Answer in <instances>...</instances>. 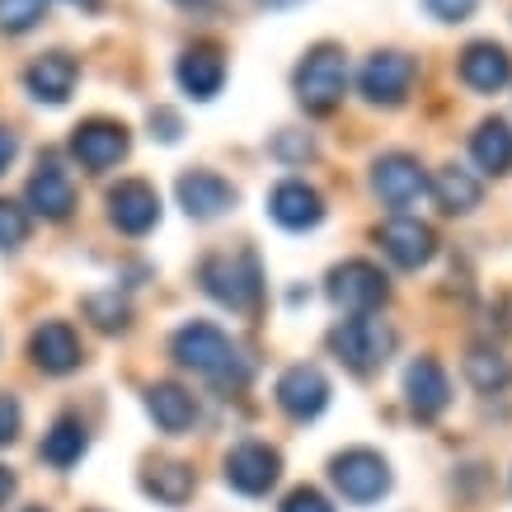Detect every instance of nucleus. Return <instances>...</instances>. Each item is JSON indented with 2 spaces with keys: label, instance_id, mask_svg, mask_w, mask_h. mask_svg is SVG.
<instances>
[{
  "label": "nucleus",
  "instance_id": "nucleus-22",
  "mask_svg": "<svg viewBox=\"0 0 512 512\" xmlns=\"http://www.w3.org/2000/svg\"><path fill=\"white\" fill-rule=\"evenodd\" d=\"M221 80H226V57H221L217 47H188L184 57H179V85H184L193 99H212L221 90Z\"/></svg>",
  "mask_w": 512,
  "mask_h": 512
},
{
  "label": "nucleus",
  "instance_id": "nucleus-34",
  "mask_svg": "<svg viewBox=\"0 0 512 512\" xmlns=\"http://www.w3.org/2000/svg\"><path fill=\"white\" fill-rule=\"evenodd\" d=\"M273 151H278L282 160H311V156H315V141H311V137H306V141H296L292 132H282V137L273 141Z\"/></svg>",
  "mask_w": 512,
  "mask_h": 512
},
{
  "label": "nucleus",
  "instance_id": "nucleus-31",
  "mask_svg": "<svg viewBox=\"0 0 512 512\" xmlns=\"http://www.w3.org/2000/svg\"><path fill=\"white\" fill-rule=\"evenodd\" d=\"M278 512H334V503H329L320 489H311V484H301V489H292V494L282 498Z\"/></svg>",
  "mask_w": 512,
  "mask_h": 512
},
{
  "label": "nucleus",
  "instance_id": "nucleus-23",
  "mask_svg": "<svg viewBox=\"0 0 512 512\" xmlns=\"http://www.w3.org/2000/svg\"><path fill=\"white\" fill-rule=\"evenodd\" d=\"M470 156L484 174H512V127L503 118H484L470 137Z\"/></svg>",
  "mask_w": 512,
  "mask_h": 512
},
{
  "label": "nucleus",
  "instance_id": "nucleus-10",
  "mask_svg": "<svg viewBox=\"0 0 512 512\" xmlns=\"http://www.w3.org/2000/svg\"><path fill=\"white\" fill-rule=\"evenodd\" d=\"M372 188L376 198L386 202V207H414V202L428 193V174L414 156H381L372 165Z\"/></svg>",
  "mask_w": 512,
  "mask_h": 512
},
{
  "label": "nucleus",
  "instance_id": "nucleus-35",
  "mask_svg": "<svg viewBox=\"0 0 512 512\" xmlns=\"http://www.w3.org/2000/svg\"><path fill=\"white\" fill-rule=\"evenodd\" d=\"M151 127H160V132H156L160 141H174V137H179V118H174L170 109H156V113H151Z\"/></svg>",
  "mask_w": 512,
  "mask_h": 512
},
{
  "label": "nucleus",
  "instance_id": "nucleus-39",
  "mask_svg": "<svg viewBox=\"0 0 512 512\" xmlns=\"http://www.w3.org/2000/svg\"><path fill=\"white\" fill-rule=\"evenodd\" d=\"M174 5H202V0H174Z\"/></svg>",
  "mask_w": 512,
  "mask_h": 512
},
{
  "label": "nucleus",
  "instance_id": "nucleus-1",
  "mask_svg": "<svg viewBox=\"0 0 512 512\" xmlns=\"http://www.w3.org/2000/svg\"><path fill=\"white\" fill-rule=\"evenodd\" d=\"M170 348H174V362H179V367H188V372H198V376H212V381H235V386H240L249 376V362L240 357V348H235L217 325H207V320L184 325L174 334Z\"/></svg>",
  "mask_w": 512,
  "mask_h": 512
},
{
  "label": "nucleus",
  "instance_id": "nucleus-3",
  "mask_svg": "<svg viewBox=\"0 0 512 512\" xmlns=\"http://www.w3.org/2000/svg\"><path fill=\"white\" fill-rule=\"evenodd\" d=\"M343 90H348V57L334 43H320L306 52V62L296 66V99L306 113L339 109Z\"/></svg>",
  "mask_w": 512,
  "mask_h": 512
},
{
  "label": "nucleus",
  "instance_id": "nucleus-18",
  "mask_svg": "<svg viewBox=\"0 0 512 512\" xmlns=\"http://www.w3.org/2000/svg\"><path fill=\"white\" fill-rule=\"evenodd\" d=\"M456 71H461V80L475 94H498L512 80V57H508V47H498V43H470L461 52Z\"/></svg>",
  "mask_w": 512,
  "mask_h": 512
},
{
  "label": "nucleus",
  "instance_id": "nucleus-8",
  "mask_svg": "<svg viewBox=\"0 0 512 512\" xmlns=\"http://www.w3.org/2000/svg\"><path fill=\"white\" fill-rule=\"evenodd\" d=\"M278 475H282V456L273 447H264V442H240L226 456V484H231L235 494L259 498L278 484Z\"/></svg>",
  "mask_w": 512,
  "mask_h": 512
},
{
  "label": "nucleus",
  "instance_id": "nucleus-11",
  "mask_svg": "<svg viewBox=\"0 0 512 512\" xmlns=\"http://www.w3.org/2000/svg\"><path fill=\"white\" fill-rule=\"evenodd\" d=\"M109 217L123 235H146L160 221V198L146 179H123L109 188Z\"/></svg>",
  "mask_w": 512,
  "mask_h": 512
},
{
  "label": "nucleus",
  "instance_id": "nucleus-5",
  "mask_svg": "<svg viewBox=\"0 0 512 512\" xmlns=\"http://www.w3.org/2000/svg\"><path fill=\"white\" fill-rule=\"evenodd\" d=\"M386 296H390L386 273H381L376 264H367V259H348V264H339L334 273H329V301L343 306V311L372 315Z\"/></svg>",
  "mask_w": 512,
  "mask_h": 512
},
{
  "label": "nucleus",
  "instance_id": "nucleus-28",
  "mask_svg": "<svg viewBox=\"0 0 512 512\" xmlns=\"http://www.w3.org/2000/svg\"><path fill=\"white\" fill-rule=\"evenodd\" d=\"M47 0H0V29L5 33H29L43 19Z\"/></svg>",
  "mask_w": 512,
  "mask_h": 512
},
{
  "label": "nucleus",
  "instance_id": "nucleus-17",
  "mask_svg": "<svg viewBox=\"0 0 512 512\" xmlns=\"http://www.w3.org/2000/svg\"><path fill=\"white\" fill-rule=\"evenodd\" d=\"M29 357L43 367L47 376H66L80 367V339L76 329L62 325V320H47L29 334Z\"/></svg>",
  "mask_w": 512,
  "mask_h": 512
},
{
  "label": "nucleus",
  "instance_id": "nucleus-15",
  "mask_svg": "<svg viewBox=\"0 0 512 512\" xmlns=\"http://www.w3.org/2000/svg\"><path fill=\"white\" fill-rule=\"evenodd\" d=\"M404 400H409V409L419 419H437L451 404V381L437 357H414L409 362V372H404Z\"/></svg>",
  "mask_w": 512,
  "mask_h": 512
},
{
  "label": "nucleus",
  "instance_id": "nucleus-12",
  "mask_svg": "<svg viewBox=\"0 0 512 512\" xmlns=\"http://www.w3.org/2000/svg\"><path fill=\"white\" fill-rule=\"evenodd\" d=\"M278 404H282V414L296 419V423L315 419V414L329 404L325 372H320V367H306V362H301V367H287L282 381H278Z\"/></svg>",
  "mask_w": 512,
  "mask_h": 512
},
{
  "label": "nucleus",
  "instance_id": "nucleus-24",
  "mask_svg": "<svg viewBox=\"0 0 512 512\" xmlns=\"http://www.w3.org/2000/svg\"><path fill=\"white\" fill-rule=\"evenodd\" d=\"M146 409H151V419H156L165 433H184V428H193V419H198L193 395H188L184 386H174V381H160V386L146 390Z\"/></svg>",
  "mask_w": 512,
  "mask_h": 512
},
{
  "label": "nucleus",
  "instance_id": "nucleus-9",
  "mask_svg": "<svg viewBox=\"0 0 512 512\" xmlns=\"http://www.w3.org/2000/svg\"><path fill=\"white\" fill-rule=\"evenodd\" d=\"M71 156H76L90 174L113 170V165L127 156V127L109 123V118H90V123H80L76 132H71Z\"/></svg>",
  "mask_w": 512,
  "mask_h": 512
},
{
  "label": "nucleus",
  "instance_id": "nucleus-19",
  "mask_svg": "<svg viewBox=\"0 0 512 512\" xmlns=\"http://www.w3.org/2000/svg\"><path fill=\"white\" fill-rule=\"evenodd\" d=\"M29 207L47 221H66L71 207H76V184H71V174H66L62 165L43 160L29 179Z\"/></svg>",
  "mask_w": 512,
  "mask_h": 512
},
{
  "label": "nucleus",
  "instance_id": "nucleus-7",
  "mask_svg": "<svg viewBox=\"0 0 512 512\" xmlns=\"http://www.w3.org/2000/svg\"><path fill=\"white\" fill-rule=\"evenodd\" d=\"M414 76H419L414 57H404V52H376V57H367V66H362L357 85H362V94H367L372 104L395 109V104H404V94H409Z\"/></svg>",
  "mask_w": 512,
  "mask_h": 512
},
{
  "label": "nucleus",
  "instance_id": "nucleus-14",
  "mask_svg": "<svg viewBox=\"0 0 512 512\" xmlns=\"http://www.w3.org/2000/svg\"><path fill=\"white\" fill-rule=\"evenodd\" d=\"M268 212H273V221L287 226V231H311V226L325 221V198H320L306 179H282V184L268 193Z\"/></svg>",
  "mask_w": 512,
  "mask_h": 512
},
{
  "label": "nucleus",
  "instance_id": "nucleus-20",
  "mask_svg": "<svg viewBox=\"0 0 512 512\" xmlns=\"http://www.w3.org/2000/svg\"><path fill=\"white\" fill-rule=\"evenodd\" d=\"M76 62L66 57V52H47L38 62L24 71V85H29L33 99H43V104H66L71 90H76Z\"/></svg>",
  "mask_w": 512,
  "mask_h": 512
},
{
  "label": "nucleus",
  "instance_id": "nucleus-21",
  "mask_svg": "<svg viewBox=\"0 0 512 512\" xmlns=\"http://www.w3.org/2000/svg\"><path fill=\"white\" fill-rule=\"evenodd\" d=\"M428 193H433V202L447 212V217H466V212H475L484 198L480 179L470 170H461V165H442V170L428 179Z\"/></svg>",
  "mask_w": 512,
  "mask_h": 512
},
{
  "label": "nucleus",
  "instance_id": "nucleus-4",
  "mask_svg": "<svg viewBox=\"0 0 512 512\" xmlns=\"http://www.w3.org/2000/svg\"><path fill=\"white\" fill-rule=\"evenodd\" d=\"M329 348L348 372H376L390 353H395V329L386 320H372V315H357V320H343L334 334H329Z\"/></svg>",
  "mask_w": 512,
  "mask_h": 512
},
{
  "label": "nucleus",
  "instance_id": "nucleus-37",
  "mask_svg": "<svg viewBox=\"0 0 512 512\" xmlns=\"http://www.w3.org/2000/svg\"><path fill=\"white\" fill-rule=\"evenodd\" d=\"M10 494H15V475H10V470L0 466V508L10 503Z\"/></svg>",
  "mask_w": 512,
  "mask_h": 512
},
{
  "label": "nucleus",
  "instance_id": "nucleus-27",
  "mask_svg": "<svg viewBox=\"0 0 512 512\" xmlns=\"http://www.w3.org/2000/svg\"><path fill=\"white\" fill-rule=\"evenodd\" d=\"M466 376L475 390H489V395H494V390L512 386V362L503 353H494V348H470Z\"/></svg>",
  "mask_w": 512,
  "mask_h": 512
},
{
  "label": "nucleus",
  "instance_id": "nucleus-32",
  "mask_svg": "<svg viewBox=\"0 0 512 512\" xmlns=\"http://www.w3.org/2000/svg\"><path fill=\"white\" fill-rule=\"evenodd\" d=\"M428 5V15L442 19V24H466L475 10H480V0H423Z\"/></svg>",
  "mask_w": 512,
  "mask_h": 512
},
{
  "label": "nucleus",
  "instance_id": "nucleus-2",
  "mask_svg": "<svg viewBox=\"0 0 512 512\" xmlns=\"http://www.w3.org/2000/svg\"><path fill=\"white\" fill-rule=\"evenodd\" d=\"M202 287L217 296L221 306L240 315H254L264 301V268L254 249H235V254H212L202 264Z\"/></svg>",
  "mask_w": 512,
  "mask_h": 512
},
{
  "label": "nucleus",
  "instance_id": "nucleus-36",
  "mask_svg": "<svg viewBox=\"0 0 512 512\" xmlns=\"http://www.w3.org/2000/svg\"><path fill=\"white\" fill-rule=\"evenodd\" d=\"M15 156H19V141H15V132L10 127H0V174L15 165Z\"/></svg>",
  "mask_w": 512,
  "mask_h": 512
},
{
  "label": "nucleus",
  "instance_id": "nucleus-38",
  "mask_svg": "<svg viewBox=\"0 0 512 512\" xmlns=\"http://www.w3.org/2000/svg\"><path fill=\"white\" fill-rule=\"evenodd\" d=\"M264 5H273V10H282V5H296V0H264Z\"/></svg>",
  "mask_w": 512,
  "mask_h": 512
},
{
  "label": "nucleus",
  "instance_id": "nucleus-6",
  "mask_svg": "<svg viewBox=\"0 0 512 512\" xmlns=\"http://www.w3.org/2000/svg\"><path fill=\"white\" fill-rule=\"evenodd\" d=\"M329 475L339 484V494L348 503H376V498L390 489V466L367 447H353V451H339L329 461Z\"/></svg>",
  "mask_w": 512,
  "mask_h": 512
},
{
  "label": "nucleus",
  "instance_id": "nucleus-13",
  "mask_svg": "<svg viewBox=\"0 0 512 512\" xmlns=\"http://www.w3.org/2000/svg\"><path fill=\"white\" fill-rule=\"evenodd\" d=\"M376 245L386 249L400 268H423L437 254V235H433V226H423L419 217H395L376 231Z\"/></svg>",
  "mask_w": 512,
  "mask_h": 512
},
{
  "label": "nucleus",
  "instance_id": "nucleus-25",
  "mask_svg": "<svg viewBox=\"0 0 512 512\" xmlns=\"http://www.w3.org/2000/svg\"><path fill=\"white\" fill-rule=\"evenodd\" d=\"M141 489L151 498H160L165 508H179L193 498V470L184 461H151L146 475H141Z\"/></svg>",
  "mask_w": 512,
  "mask_h": 512
},
{
  "label": "nucleus",
  "instance_id": "nucleus-30",
  "mask_svg": "<svg viewBox=\"0 0 512 512\" xmlns=\"http://www.w3.org/2000/svg\"><path fill=\"white\" fill-rule=\"evenodd\" d=\"M85 311L94 315V325L99 329H127V306L123 301H118V296H90V301H85Z\"/></svg>",
  "mask_w": 512,
  "mask_h": 512
},
{
  "label": "nucleus",
  "instance_id": "nucleus-16",
  "mask_svg": "<svg viewBox=\"0 0 512 512\" xmlns=\"http://www.w3.org/2000/svg\"><path fill=\"white\" fill-rule=\"evenodd\" d=\"M179 207H184L193 221H217L235 207V188L221 179V174L193 170L179 179Z\"/></svg>",
  "mask_w": 512,
  "mask_h": 512
},
{
  "label": "nucleus",
  "instance_id": "nucleus-33",
  "mask_svg": "<svg viewBox=\"0 0 512 512\" xmlns=\"http://www.w3.org/2000/svg\"><path fill=\"white\" fill-rule=\"evenodd\" d=\"M19 428H24V409H19L15 395H0V447L15 442Z\"/></svg>",
  "mask_w": 512,
  "mask_h": 512
},
{
  "label": "nucleus",
  "instance_id": "nucleus-26",
  "mask_svg": "<svg viewBox=\"0 0 512 512\" xmlns=\"http://www.w3.org/2000/svg\"><path fill=\"white\" fill-rule=\"evenodd\" d=\"M80 456H85V428H80V419H57L52 433L43 437V461L66 470V466H76Z\"/></svg>",
  "mask_w": 512,
  "mask_h": 512
},
{
  "label": "nucleus",
  "instance_id": "nucleus-29",
  "mask_svg": "<svg viewBox=\"0 0 512 512\" xmlns=\"http://www.w3.org/2000/svg\"><path fill=\"white\" fill-rule=\"evenodd\" d=\"M24 235H29V212H24L19 202L0 198V249L24 245Z\"/></svg>",
  "mask_w": 512,
  "mask_h": 512
}]
</instances>
